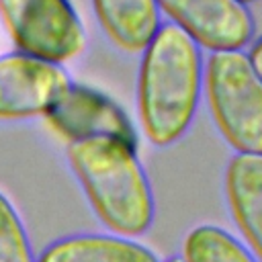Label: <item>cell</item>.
<instances>
[{
	"mask_svg": "<svg viewBox=\"0 0 262 262\" xmlns=\"http://www.w3.org/2000/svg\"><path fill=\"white\" fill-rule=\"evenodd\" d=\"M164 262H184L180 256H172V258H168V260H164Z\"/></svg>",
	"mask_w": 262,
	"mask_h": 262,
	"instance_id": "cell-14",
	"label": "cell"
},
{
	"mask_svg": "<svg viewBox=\"0 0 262 262\" xmlns=\"http://www.w3.org/2000/svg\"><path fill=\"white\" fill-rule=\"evenodd\" d=\"M223 184L233 223L262 260V156L235 154L225 168Z\"/></svg>",
	"mask_w": 262,
	"mask_h": 262,
	"instance_id": "cell-8",
	"label": "cell"
},
{
	"mask_svg": "<svg viewBox=\"0 0 262 262\" xmlns=\"http://www.w3.org/2000/svg\"><path fill=\"white\" fill-rule=\"evenodd\" d=\"M203 90L215 127L235 154L262 156V78L248 53H211Z\"/></svg>",
	"mask_w": 262,
	"mask_h": 262,
	"instance_id": "cell-3",
	"label": "cell"
},
{
	"mask_svg": "<svg viewBox=\"0 0 262 262\" xmlns=\"http://www.w3.org/2000/svg\"><path fill=\"white\" fill-rule=\"evenodd\" d=\"M239 2H244V4H250V2H254V0H239Z\"/></svg>",
	"mask_w": 262,
	"mask_h": 262,
	"instance_id": "cell-15",
	"label": "cell"
},
{
	"mask_svg": "<svg viewBox=\"0 0 262 262\" xmlns=\"http://www.w3.org/2000/svg\"><path fill=\"white\" fill-rule=\"evenodd\" d=\"M184 262H258L229 231L217 225H196L182 244Z\"/></svg>",
	"mask_w": 262,
	"mask_h": 262,
	"instance_id": "cell-11",
	"label": "cell"
},
{
	"mask_svg": "<svg viewBox=\"0 0 262 262\" xmlns=\"http://www.w3.org/2000/svg\"><path fill=\"white\" fill-rule=\"evenodd\" d=\"M246 53H248V57H250L254 70H256L258 76L262 78V37H258L256 41H252V43H250V49H248Z\"/></svg>",
	"mask_w": 262,
	"mask_h": 262,
	"instance_id": "cell-13",
	"label": "cell"
},
{
	"mask_svg": "<svg viewBox=\"0 0 262 262\" xmlns=\"http://www.w3.org/2000/svg\"><path fill=\"white\" fill-rule=\"evenodd\" d=\"M59 63L12 51L0 55V121L45 117L72 86Z\"/></svg>",
	"mask_w": 262,
	"mask_h": 262,
	"instance_id": "cell-5",
	"label": "cell"
},
{
	"mask_svg": "<svg viewBox=\"0 0 262 262\" xmlns=\"http://www.w3.org/2000/svg\"><path fill=\"white\" fill-rule=\"evenodd\" d=\"M37 262H160L158 256L131 237L106 233L68 235L49 244Z\"/></svg>",
	"mask_w": 262,
	"mask_h": 262,
	"instance_id": "cell-10",
	"label": "cell"
},
{
	"mask_svg": "<svg viewBox=\"0 0 262 262\" xmlns=\"http://www.w3.org/2000/svg\"><path fill=\"white\" fill-rule=\"evenodd\" d=\"M203 49L166 23L141 53L137 113L143 135L156 147L176 143L192 125L203 94Z\"/></svg>",
	"mask_w": 262,
	"mask_h": 262,
	"instance_id": "cell-1",
	"label": "cell"
},
{
	"mask_svg": "<svg viewBox=\"0 0 262 262\" xmlns=\"http://www.w3.org/2000/svg\"><path fill=\"white\" fill-rule=\"evenodd\" d=\"M0 16L20 53L61 66L86 49V29L70 0H0Z\"/></svg>",
	"mask_w": 262,
	"mask_h": 262,
	"instance_id": "cell-4",
	"label": "cell"
},
{
	"mask_svg": "<svg viewBox=\"0 0 262 262\" xmlns=\"http://www.w3.org/2000/svg\"><path fill=\"white\" fill-rule=\"evenodd\" d=\"M0 262H37L25 225L12 203L0 192Z\"/></svg>",
	"mask_w": 262,
	"mask_h": 262,
	"instance_id": "cell-12",
	"label": "cell"
},
{
	"mask_svg": "<svg viewBox=\"0 0 262 262\" xmlns=\"http://www.w3.org/2000/svg\"><path fill=\"white\" fill-rule=\"evenodd\" d=\"M68 162L96 217L115 235L135 237L151 227L154 192L135 145L115 137L70 141Z\"/></svg>",
	"mask_w": 262,
	"mask_h": 262,
	"instance_id": "cell-2",
	"label": "cell"
},
{
	"mask_svg": "<svg viewBox=\"0 0 262 262\" xmlns=\"http://www.w3.org/2000/svg\"><path fill=\"white\" fill-rule=\"evenodd\" d=\"M96 20L115 47L143 53L162 27L158 0H92Z\"/></svg>",
	"mask_w": 262,
	"mask_h": 262,
	"instance_id": "cell-9",
	"label": "cell"
},
{
	"mask_svg": "<svg viewBox=\"0 0 262 262\" xmlns=\"http://www.w3.org/2000/svg\"><path fill=\"white\" fill-rule=\"evenodd\" d=\"M45 119L68 141L115 137L137 147V135L127 113L111 96L86 84L72 82Z\"/></svg>",
	"mask_w": 262,
	"mask_h": 262,
	"instance_id": "cell-7",
	"label": "cell"
},
{
	"mask_svg": "<svg viewBox=\"0 0 262 262\" xmlns=\"http://www.w3.org/2000/svg\"><path fill=\"white\" fill-rule=\"evenodd\" d=\"M170 25L211 53L244 51L254 41L256 20L239 0H158Z\"/></svg>",
	"mask_w": 262,
	"mask_h": 262,
	"instance_id": "cell-6",
	"label": "cell"
}]
</instances>
